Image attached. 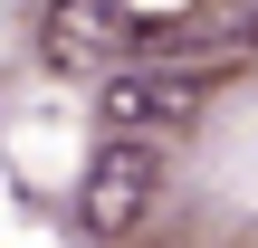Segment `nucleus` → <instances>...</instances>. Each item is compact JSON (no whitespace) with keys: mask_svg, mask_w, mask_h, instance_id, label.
Wrapping results in <instances>:
<instances>
[{"mask_svg":"<svg viewBox=\"0 0 258 248\" xmlns=\"http://www.w3.org/2000/svg\"><path fill=\"white\" fill-rule=\"evenodd\" d=\"M163 201V143L153 134H105L77 172V229L86 239H134Z\"/></svg>","mask_w":258,"mask_h":248,"instance_id":"f257e3e1","label":"nucleus"},{"mask_svg":"<svg viewBox=\"0 0 258 248\" xmlns=\"http://www.w3.org/2000/svg\"><path fill=\"white\" fill-rule=\"evenodd\" d=\"M201 115V86L182 76V67H115L105 86H96V124L105 134H182Z\"/></svg>","mask_w":258,"mask_h":248,"instance_id":"f03ea898","label":"nucleus"},{"mask_svg":"<svg viewBox=\"0 0 258 248\" xmlns=\"http://www.w3.org/2000/svg\"><path fill=\"white\" fill-rule=\"evenodd\" d=\"M115 38H124L115 0H57V19H48V48H57V67H86V57H105Z\"/></svg>","mask_w":258,"mask_h":248,"instance_id":"7ed1b4c3","label":"nucleus"}]
</instances>
